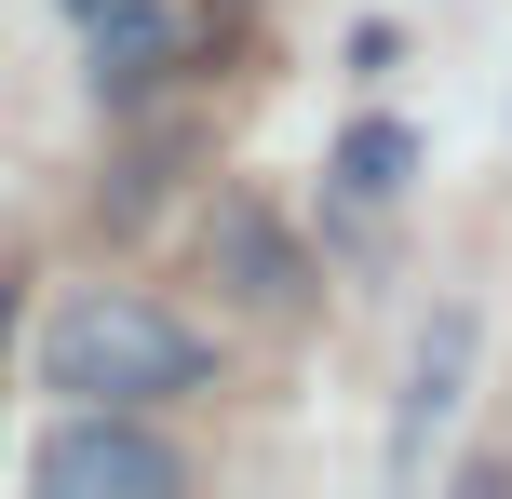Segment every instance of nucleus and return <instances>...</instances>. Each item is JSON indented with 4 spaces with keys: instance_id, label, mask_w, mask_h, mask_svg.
I'll return each mask as SVG.
<instances>
[{
    "instance_id": "nucleus-1",
    "label": "nucleus",
    "mask_w": 512,
    "mask_h": 499,
    "mask_svg": "<svg viewBox=\"0 0 512 499\" xmlns=\"http://www.w3.org/2000/svg\"><path fill=\"white\" fill-rule=\"evenodd\" d=\"M41 378H54L68 405H176V392H203V338H189L176 311H149V297L95 284V297L54 311Z\"/></svg>"
},
{
    "instance_id": "nucleus-2",
    "label": "nucleus",
    "mask_w": 512,
    "mask_h": 499,
    "mask_svg": "<svg viewBox=\"0 0 512 499\" xmlns=\"http://www.w3.org/2000/svg\"><path fill=\"white\" fill-rule=\"evenodd\" d=\"M27 486L41 499H176L189 459L162 446L135 405H68V419L41 432V459H27Z\"/></svg>"
},
{
    "instance_id": "nucleus-3",
    "label": "nucleus",
    "mask_w": 512,
    "mask_h": 499,
    "mask_svg": "<svg viewBox=\"0 0 512 499\" xmlns=\"http://www.w3.org/2000/svg\"><path fill=\"white\" fill-rule=\"evenodd\" d=\"M472 351H486V311H472V297H445V311L418 324V351H405V405H391V473H432L445 419L472 405Z\"/></svg>"
},
{
    "instance_id": "nucleus-4",
    "label": "nucleus",
    "mask_w": 512,
    "mask_h": 499,
    "mask_svg": "<svg viewBox=\"0 0 512 499\" xmlns=\"http://www.w3.org/2000/svg\"><path fill=\"white\" fill-rule=\"evenodd\" d=\"M203 257H216V284H243V297H256V311H297V297H310V270H297V243H283V216H270V203H243V189H216Z\"/></svg>"
},
{
    "instance_id": "nucleus-5",
    "label": "nucleus",
    "mask_w": 512,
    "mask_h": 499,
    "mask_svg": "<svg viewBox=\"0 0 512 499\" xmlns=\"http://www.w3.org/2000/svg\"><path fill=\"white\" fill-rule=\"evenodd\" d=\"M81 41H95V95H149L189 54V14L176 0H108V14H81Z\"/></svg>"
},
{
    "instance_id": "nucleus-6",
    "label": "nucleus",
    "mask_w": 512,
    "mask_h": 499,
    "mask_svg": "<svg viewBox=\"0 0 512 499\" xmlns=\"http://www.w3.org/2000/svg\"><path fill=\"white\" fill-rule=\"evenodd\" d=\"M324 176L351 189V203H391V189L418 176V135H405V122H351V135L324 149Z\"/></svg>"
},
{
    "instance_id": "nucleus-7",
    "label": "nucleus",
    "mask_w": 512,
    "mask_h": 499,
    "mask_svg": "<svg viewBox=\"0 0 512 499\" xmlns=\"http://www.w3.org/2000/svg\"><path fill=\"white\" fill-rule=\"evenodd\" d=\"M0 338H14V284H0Z\"/></svg>"
},
{
    "instance_id": "nucleus-8",
    "label": "nucleus",
    "mask_w": 512,
    "mask_h": 499,
    "mask_svg": "<svg viewBox=\"0 0 512 499\" xmlns=\"http://www.w3.org/2000/svg\"><path fill=\"white\" fill-rule=\"evenodd\" d=\"M68 14H108V0H68Z\"/></svg>"
}]
</instances>
